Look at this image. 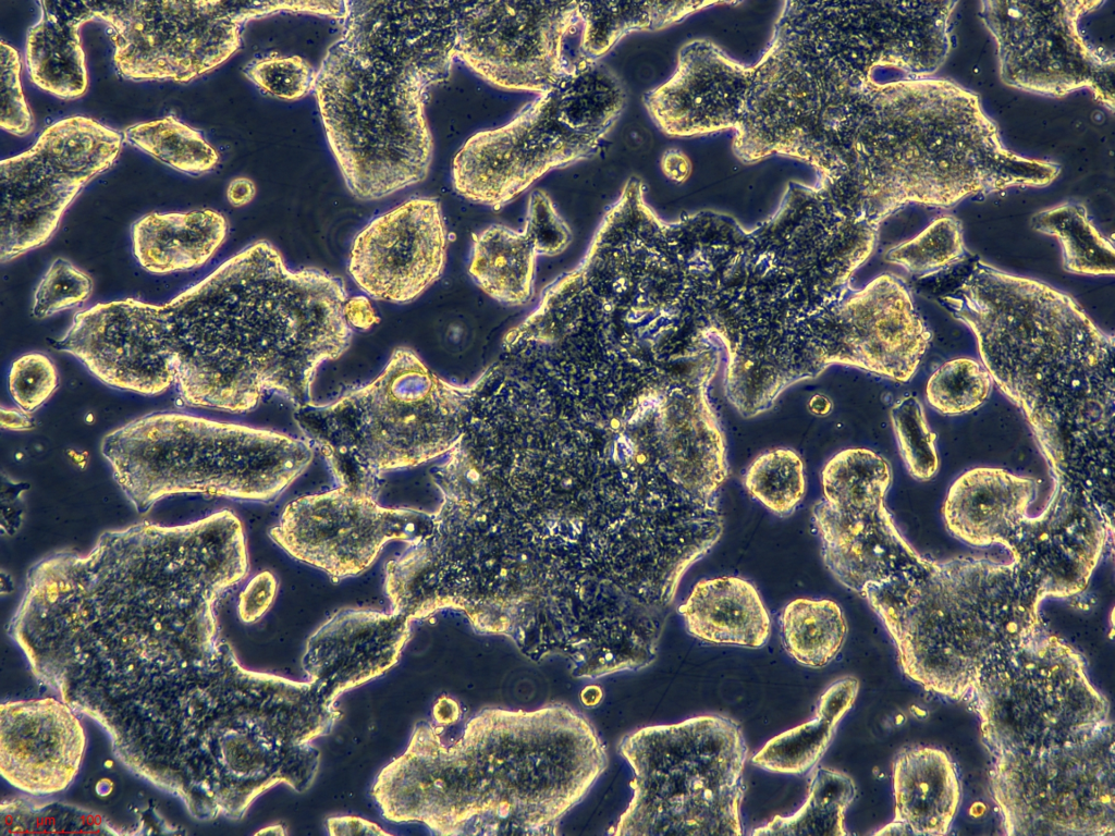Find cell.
<instances>
[{
	"mask_svg": "<svg viewBox=\"0 0 1115 836\" xmlns=\"http://www.w3.org/2000/svg\"><path fill=\"white\" fill-rule=\"evenodd\" d=\"M904 674L928 691L966 701L981 677L1045 627V590L1015 562L926 558L866 586Z\"/></svg>",
	"mask_w": 1115,
	"mask_h": 836,
	"instance_id": "6",
	"label": "cell"
},
{
	"mask_svg": "<svg viewBox=\"0 0 1115 836\" xmlns=\"http://www.w3.org/2000/svg\"><path fill=\"white\" fill-rule=\"evenodd\" d=\"M278 592V580L270 571L254 576L238 597L237 614L245 624L259 620L272 605Z\"/></svg>",
	"mask_w": 1115,
	"mask_h": 836,
	"instance_id": "42",
	"label": "cell"
},
{
	"mask_svg": "<svg viewBox=\"0 0 1115 836\" xmlns=\"http://www.w3.org/2000/svg\"><path fill=\"white\" fill-rule=\"evenodd\" d=\"M891 421L908 472L918 480L931 479L939 468L936 437L919 399L912 395L898 399L891 408Z\"/></svg>",
	"mask_w": 1115,
	"mask_h": 836,
	"instance_id": "36",
	"label": "cell"
},
{
	"mask_svg": "<svg viewBox=\"0 0 1115 836\" xmlns=\"http://www.w3.org/2000/svg\"><path fill=\"white\" fill-rule=\"evenodd\" d=\"M458 395L412 349H395L366 385L326 404L296 408L294 421L338 485L373 494L387 471L416 466L450 447Z\"/></svg>",
	"mask_w": 1115,
	"mask_h": 836,
	"instance_id": "8",
	"label": "cell"
},
{
	"mask_svg": "<svg viewBox=\"0 0 1115 836\" xmlns=\"http://www.w3.org/2000/svg\"><path fill=\"white\" fill-rule=\"evenodd\" d=\"M686 630L712 644L762 648L771 622L756 587L736 576L701 579L679 607Z\"/></svg>",
	"mask_w": 1115,
	"mask_h": 836,
	"instance_id": "23",
	"label": "cell"
},
{
	"mask_svg": "<svg viewBox=\"0 0 1115 836\" xmlns=\"http://www.w3.org/2000/svg\"><path fill=\"white\" fill-rule=\"evenodd\" d=\"M255 196L256 185L246 176L235 177L228 185L226 198L233 207H243L249 204Z\"/></svg>",
	"mask_w": 1115,
	"mask_h": 836,
	"instance_id": "46",
	"label": "cell"
},
{
	"mask_svg": "<svg viewBox=\"0 0 1115 836\" xmlns=\"http://www.w3.org/2000/svg\"><path fill=\"white\" fill-rule=\"evenodd\" d=\"M0 421L2 429L10 431H26L34 427L29 414L19 407L12 408L2 405Z\"/></svg>",
	"mask_w": 1115,
	"mask_h": 836,
	"instance_id": "48",
	"label": "cell"
},
{
	"mask_svg": "<svg viewBox=\"0 0 1115 836\" xmlns=\"http://www.w3.org/2000/svg\"><path fill=\"white\" fill-rule=\"evenodd\" d=\"M1051 462L1113 446L1115 337L1068 294L973 259L939 296Z\"/></svg>",
	"mask_w": 1115,
	"mask_h": 836,
	"instance_id": "5",
	"label": "cell"
},
{
	"mask_svg": "<svg viewBox=\"0 0 1115 836\" xmlns=\"http://www.w3.org/2000/svg\"><path fill=\"white\" fill-rule=\"evenodd\" d=\"M634 778L614 835H743L748 749L739 725L700 715L627 735L620 745Z\"/></svg>",
	"mask_w": 1115,
	"mask_h": 836,
	"instance_id": "9",
	"label": "cell"
},
{
	"mask_svg": "<svg viewBox=\"0 0 1115 836\" xmlns=\"http://www.w3.org/2000/svg\"><path fill=\"white\" fill-rule=\"evenodd\" d=\"M891 480L886 459L868 448L843 450L821 470L823 494L811 524L822 560L842 586L859 594L926 560L902 537L885 506Z\"/></svg>",
	"mask_w": 1115,
	"mask_h": 836,
	"instance_id": "15",
	"label": "cell"
},
{
	"mask_svg": "<svg viewBox=\"0 0 1115 836\" xmlns=\"http://www.w3.org/2000/svg\"><path fill=\"white\" fill-rule=\"evenodd\" d=\"M344 315L352 329L368 330L379 321L366 296L348 298L344 306Z\"/></svg>",
	"mask_w": 1115,
	"mask_h": 836,
	"instance_id": "44",
	"label": "cell"
},
{
	"mask_svg": "<svg viewBox=\"0 0 1115 836\" xmlns=\"http://www.w3.org/2000/svg\"><path fill=\"white\" fill-rule=\"evenodd\" d=\"M113 42L117 73L133 82L189 83L228 61L245 25L277 13L339 21L343 1H89Z\"/></svg>",
	"mask_w": 1115,
	"mask_h": 836,
	"instance_id": "12",
	"label": "cell"
},
{
	"mask_svg": "<svg viewBox=\"0 0 1115 836\" xmlns=\"http://www.w3.org/2000/svg\"><path fill=\"white\" fill-rule=\"evenodd\" d=\"M894 819L875 835H945L958 812L961 784L951 757L931 746L900 750L893 763Z\"/></svg>",
	"mask_w": 1115,
	"mask_h": 836,
	"instance_id": "21",
	"label": "cell"
},
{
	"mask_svg": "<svg viewBox=\"0 0 1115 836\" xmlns=\"http://www.w3.org/2000/svg\"><path fill=\"white\" fill-rule=\"evenodd\" d=\"M124 139L91 118L48 126L28 150L0 163V260L10 262L49 242L82 189L109 170Z\"/></svg>",
	"mask_w": 1115,
	"mask_h": 836,
	"instance_id": "13",
	"label": "cell"
},
{
	"mask_svg": "<svg viewBox=\"0 0 1115 836\" xmlns=\"http://www.w3.org/2000/svg\"><path fill=\"white\" fill-rule=\"evenodd\" d=\"M856 797L853 778L844 772L814 767L805 803L788 816H774L752 835L844 836L846 809Z\"/></svg>",
	"mask_w": 1115,
	"mask_h": 836,
	"instance_id": "30",
	"label": "cell"
},
{
	"mask_svg": "<svg viewBox=\"0 0 1115 836\" xmlns=\"http://www.w3.org/2000/svg\"><path fill=\"white\" fill-rule=\"evenodd\" d=\"M78 712L60 698L10 700L0 705V770L23 794L50 796L77 775L86 749Z\"/></svg>",
	"mask_w": 1115,
	"mask_h": 836,
	"instance_id": "19",
	"label": "cell"
},
{
	"mask_svg": "<svg viewBox=\"0 0 1115 836\" xmlns=\"http://www.w3.org/2000/svg\"><path fill=\"white\" fill-rule=\"evenodd\" d=\"M40 15L28 29L25 64L29 79L41 90L64 100L77 99L88 88V74L79 30L93 21L89 1H38Z\"/></svg>",
	"mask_w": 1115,
	"mask_h": 836,
	"instance_id": "22",
	"label": "cell"
},
{
	"mask_svg": "<svg viewBox=\"0 0 1115 836\" xmlns=\"http://www.w3.org/2000/svg\"><path fill=\"white\" fill-rule=\"evenodd\" d=\"M747 493L772 514L792 515L806 492L805 466L796 451L777 447L760 454L746 469Z\"/></svg>",
	"mask_w": 1115,
	"mask_h": 836,
	"instance_id": "33",
	"label": "cell"
},
{
	"mask_svg": "<svg viewBox=\"0 0 1115 836\" xmlns=\"http://www.w3.org/2000/svg\"><path fill=\"white\" fill-rule=\"evenodd\" d=\"M446 247L439 201L411 198L373 218L356 234L348 272L369 297L408 303L441 276Z\"/></svg>",
	"mask_w": 1115,
	"mask_h": 836,
	"instance_id": "18",
	"label": "cell"
},
{
	"mask_svg": "<svg viewBox=\"0 0 1115 836\" xmlns=\"http://www.w3.org/2000/svg\"><path fill=\"white\" fill-rule=\"evenodd\" d=\"M992 378L983 366L971 358H955L939 367L930 377L927 399L943 415L956 416L979 408L992 390Z\"/></svg>",
	"mask_w": 1115,
	"mask_h": 836,
	"instance_id": "35",
	"label": "cell"
},
{
	"mask_svg": "<svg viewBox=\"0 0 1115 836\" xmlns=\"http://www.w3.org/2000/svg\"><path fill=\"white\" fill-rule=\"evenodd\" d=\"M1 108L0 126L15 136H26L34 130V118L21 85L22 62L19 52L3 40L0 44Z\"/></svg>",
	"mask_w": 1115,
	"mask_h": 836,
	"instance_id": "40",
	"label": "cell"
},
{
	"mask_svg": "<svg viewBox=\"0 0 1115 836\" xmlns=\"http://www.w3.org/2000/svg\"><path fill=\"white\" fill-rule=\"evenodd\" d=\"M590 722L565 704L486 709L450 746L420 722L371 796L391 822L434 835H550L606 767Z\"/></svg>",
	"mask_w": 1115,
	"mask_h": 836,
	"instance_id": "2",
	"label": "cell"
},
{
	"mask_svg": "<svg viewBox=\"0 0 1115 836\" xmlns=\"http://www.w3.org/2000/svg\"><path fill=\"white\" fill-rule=\"evenodd\" d=\"M781 640L797 663L821 668L831 663L847 635L840 605L829 599L799 598L791 601L780 616Z\"/></svg>",
	"mask_w": 1115,
	"mask_h": 836,
	"instance_id": "28",
	"label": "cell"
},
{
	"mask_svg": "<svg viewBox=\"0 0 1115 836\" xmlns=\"http://www.w3.org/2000/svg\"><path fill=\"white\" fill-rule=\"evenodd\" d=\"M965 702L980 721L1005 834L1114 835L1110 702L1074 647L1041 632L991 667Z\"/></svg>",
	"mask_w": 1115,
	"mask_h": 836,
	"instance_id": "3",
	"label": "cell"
},
{
	"mask_svg": "<svg viewBox=\"0 0 1115 836\" xmlns=\"http://www.w3.org/2000/svg\"><path fill=\"white\" fill-rule=\"evenodd\" d=\"M59 386L53 361L42 353H26L14 359L8 372V391L20 409L32 414L39 409Z\"/></svg>",
	"mask_w": 1115,
	"mask_h": 836,
	"instance_id": "39",
	"label": "cell"
},
{
	"mask_svg": "<svg viewBox=\"0 0 1115 836\" xmlns=\"http://www.w3.org/2000/svg\"><path fill=\"white\" fill-rule=\"evenodd\" d=\"M432 516L388 508L342 485L290 502L269 536L295 560L341 579L364 573L390 541L422 538Z\"/></svg>",
	"mask_w": 1115,
	"mask_h": 836,
	"instance_id": "17",
	"label": "cell"
},
{
	"mask_svg": "<svg viewBox=\"0 0 1115 836\" xmlns=\"http://www.w3.org/2000/svg\"><path fill=\"white\" fill-rule=\"evenodd\" d=\"M581 21L579 49L597 60L624 36L675 24L711 2L584 1L577 2Z\"/></svg>",
	"mask_w": 1115,
	"mask_h": 836,
	"instance_id": "27",
	"label": "cell"
},
{
	"mask_svg": "<svg viewBox=\"0 0 1115 836\" xmlns=\"http://www.w3.org/2000/svg\"><path fill=\"white\" fill-rule=\"evenodd\" d=\"M243 74L264 94L294 101L314 91L317 70L299 56H270L248 62Z\"/></svg>",
	"mask_w": 1115,
	"mask_h": 836,
	"instance_id": "38",
	"label": "cell"
},
{
	"mask_svg": "<svg viewBox=\"0 0 1115 836\" xmlns=\"http://www.w3.org/2000/svg\"><path fill=\"white\" fill-rule=\"evenodd\" d=\"M854 701L847 687L832 684L819 698L813 718L770 739L752 763L773 773L804 775L813 771Z\"/></svg>",
	"mask_w": 1115,
	"mask_h": 836,
	"instance_id": "26",
	"label": "cell"
},
{
	"mask_svg": "<svg viewBox=\"0 0 1115 836\" xmlns=\"http://www.w3.org/2000/svg\"><path fill=\"white\" fill-rule=\"evenodd\" d=\"M123 139L184 174H206L219 163V153L203 134L174 115L128 126Z\"/></svg>",
	"mask_w": 1115,
	"mask_h": 836,
	"instance_id": "32",
	"label": "cell"
},
{
	"mask_svg": "<svg viewBox=\"0 0 1115 836\" xmlns=\"http://www.w3.org/2000/svg\"><path fill=\"white\" fill-rule=\"evenodd\" d=\"M433 721L441 726L456 723L461 717L458 703L449 696H441L432 708Z\"/></svg>",
	"mask_w": 1115,
	"mask_h": 836,
	"instance_id": "47",
	"label": "cell"
},
{
	"mask_svg": "<svg viewBox=\"0 0 1115 836\" xmlns=\"http://www.w3.org/2000/svg\"><path fill=\"white\" fill-rule=\"evenodd\" d=\"M1032 228L1057 238L1066 271L1080 275H1113L1115 250L1079 202H1064L1036 213Z\"/></svg>",
	"mask_w": 1115,
	"mask_h": 836,
	"instance_id": "29",
	"label": "cell"
},
{
	"mask_svg": "<svg viewBox=\"0 0 1115 836\" xmlns=\"http://www.w3.org/2000/svg\"><path fill=\"white\" fill-rule=\"evenodd\" d=\"M1104 1H981L979 16L991 34L1002 82L1036 95L1064 97L1088 89L1114 110L1113 52L1090 44L1082 16Z\"/></svg>",
	"mask_w": 1115,
	"mask_h": 836,
	"instance_id": "14",
	"label": "cell"
},
{
	"mask_svg": "<svg viewBox=\"0 0 1115 836\" xmlns=\"http://www.w3.org/2000/svg\"><path fill=\"white\" fill-rule=\"evenodd\" d=\"M342 281L315 268L290 269L257 241L167 303L157 341L187 407L233 414L269 394L313 404L318 368L350 346Z\"/></svg>",
	"mask_w": 1115,
	"mask_h": 836,
	"instance_id": "1",
	"label": "cell"
},
{
	"mask_svg": "<svg viewBox=\"0 0 1115 836\" xmlns=\"http://www.w3.org/2000/svg\"><path fill=\"white\" fill-rule=\"evenodd\" d=\"M1036 495L1031 478L1000 468L970 469L947 492L944 522L969 545L1004 546L1047 597L1082 592L1106 542L1104 522L1063 484L1046 509L1030 517Z\"/></svg>",
	"mask_w": 1115,
	"mask_h": 836,
	"instance_id": "11",
	"label": "cell"
},
{
	"mask_svg": "<svg viewBox=\"0 0 1115 836\" xmlns=\"http://www.w3.org/2000/svg\"><path fill=\"white\" fill-rule=\"evenodd\" d=\"M625 101L618 77L585 58L506 124L466 139L452 162L454 189L502 208L546 173L596 155Z\"/></svg>",
	"mask_w": 1115,
	"mask_h": 836,
	"instance_id": "10",
	"label": "cell"
},
{
	"mask_svg": "<svg viewBox=\"0 0 1115 836\" xmlns=\"http://www.w3.org/2000/svg\"><path fill=\"white\" fill-rule=\"evenodd\" d=\"M661 169L666 177L682 183L688 177L691 167L689 159L682 150L671 148L662 155Z\"/></svg>",
	"mask_w": 1115,
	"mask_h": 836,
	"instance_id": "45",
	"label": "cell"
},
{
	"mask_svg": "<svg viewBox=\"0 0 1115 836\" xmlns=\"http://www.w3.org/2000/svg\"><path fill=\"white\" fill-rule=\"evenodd\" d=\"M461 1H345L314 94L348 192L382 199L424 181L433 142L425 107L456 60Z\"/></svg>",
	"mask_w": 1115,
	"mask_h": 836,
	"instance_id": "4",
	"label": "cell"
},
{
	"mask_svg": "<svg viewBox=\"0 0 1115 836\" xmlns=\"http://www.w3.org/2000/svg\"><path fill=\"white\" fill-rule=\"evenodd\" d=\"M128 834L99 813L75 804L46 799L45 796L17 795L2 799L0 834Z\"/></svg>",
	"mask_w": 1115,
	"mask_h": 836,
	"instance_id": "31",
	"label": "cell"
},
{
	"mask_svg": "<svg viewBox=\"0 0 1115 836\" xmlns=\"http://www.w3.org/2000/svg\"><path fill=\"white\" fill-rule=\"evenodd\" d=\"M226 234L225 217L212 209L150 212L132 225V251L148 273L189 271L207 263Z\"/></svg>",
	"mask_w": 1115,
	"mask_h": 836,
	"instance_id": "24",
	"label": "cell"
},
{
	"mask_svg": "<svg viewBox=\"0 0 1115 836\" xmlns=\"http://www.w3.org/2000/svg\"><path fill=\"white\" fill-rule=\"evenodd\" d=\"M94 291L93 278L65 258H56L39 281L33 296L32 315L46 319L82 307Z\"/></svg>",
	"mask_w": 1115,
	"mask_h": 836,
	"instance_id": "37",
	"label": "cell"
},
{
	"mask_svg": "<svg viewBox=\"0 0 1115 836\" xmlns=\"http://www.w3.org/2000/svg\"><path fill=\"white\" fill-rule=\"evenodd\" d=\"M138 513L186 493L269 502L314 459L305 439L182 411H155L108 432L100 445Z\"/></svg>",
	"mask_w": 1115,
	"mask_h": 836,
	"instance_id": "7",
	"label": "cell"
},
{
	"mask_svg": "<svg viewBox=\"0 0 1115 836\" xmlns=\"http://www.w3.org/2000/svg\"><path fill=\"white\" fill-rule=\"evenodd\" d=\"M525 228L537 238L544 255L562 253L572 236L550 197L542 190L534 192L529 198Z\"/></svg>",
	"mask_w": 1115,
	"mask_h": 836,
	"instance_id": "41",
	"label": "cell"
},
{
	"mask_svg": "<svg viewBox=\"0 0 1115 836\" xmlns=\"http://www.w3.org/2000/svg\"><path fill=\"white\" fill-rule=\"evenodd\" d=\"M578 32L575 1H462L456 59L494 86L540 94L587 58L568 47Z\"/></svg>",
	"mask_w": 1115,
	"mask_h": 836,
	"instance_id": "16",
	"label": "cell"
},
{
	"mask_svg": "<svg viewBox=\"0 0 1115 836\" xmlns=\"http://www.w3.org/2000/svg\"><path fill=\"white\" fill-rule=\"evenodd\" d=\"M412 619L401 613L342 610L307 639L302 667L330 701L394 666L409 639Z\"/></svg>",
	"mask_w": 1115,
	"mask_h": 836,
	"instance_id": "20",
	"label": "cell"
},
{
	"mask_svg": "<svg viewBox=\"0 0 1115 836\" xmlns=\"http://www.w3.org/2000/svg\"><path fill=\"white\" fill-rule=\"evenodd\" d=\"M967 253L960 220L943 214L915 237L889 249L885 258L909 274L923 278L952 268Z\"/></svg>",
	"mask_w": 1115,
	"mask_h": 836,
	"instance_id": "34",
	"label": "cell"
},
{
	"mask_svg": "<svg viewBox=\"0 0 1115 836\" xmlns=\"http://www.w3.org/2000/svg\"><path fill=\"white\" fill-rule=\"evenodd\" d=\"M330 835H388L379 825L352 815L333 816L327 820Z\"/></svg>",
	"mask_w": 1115,
	"mask_h": 836,
	"instance_id": "43",
	"label": "cell"
},
{
	"mask_svg": "<svg viewBox=\"0 0 1115 836\" xmlns=\"http://www.w3.org/2000/svg\"><path fill=\"white\" fill-rule=\"evenodd\" d=\"M539 255H543L542 248L526 228L517 232L494 224L474 235L468 272L492 298L522 305L532 294Z\"/></svg>",
	"mask_w": 1115,
	"mask_h": 836,
	"instance_id": "25",
	"label": "cell"
}]
</instances>
